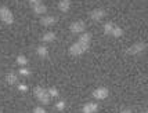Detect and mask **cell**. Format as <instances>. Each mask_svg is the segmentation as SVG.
Returning a JSON list of instances; mask_svg holds the SVG:
<instances>
[{"label":"cell","mask_w":148,"mask_h":113,"mask_svg":"<svg viewBox=\"0 0 148 113\" xmlns=\"http://www.w3.org/2000/svg\"><path fill=\"white\" fill-rule=\"evenodd\" d=\"M33 94L35 97L38 98L43 105H47V103H50V94L47 93V90L43 87H40V86H36V87L33 88Z\"/></svg>","instance_id":"obj_1"},{"label":"cell","mask_w":148,"mask_h":113,"mask_svg":"<svg viewBox=\"0 0 148 113\" xmlns=\"http://www.w3.org/2000/svg\"><path fill=\"white\" fill-rule=\"evenodd\" d=\"M87 48H89V44L82 43V42L77 40L76 43H73L71 47H69V52H71L72 55H80V54H83Z\"/></svg>","instance_id":"obj_2"},{"label":"cell","mask_w":148,"mask_h":113,"mask_svg":"<svg viewBox=\"0 0 148 113\" xmlns=\"http://www.w3.org/2000/svg\"><path fill=\"white\" fill-rule=\"evenodd\" d=\"M0 19L4 22V24H13L14 22V17H13V13L7 8V7H0Z\"/></svg>","instance_id":"obj_3"},{"label":"cell","mask_w":148,"mask_h":113,"mask_svg":"<svg viewBox=\"0 0 148 113\" xmlns=\"http://www.w3.org/2000/svg\"><path fill=\"white\" fill-rule=\"evenodd\" d=\"M145 48H147V44L144 43V42H137V43H134L132 47L127 48V54H130V55H137V54L143 52Z\"/></svg>","instance_id":"obj_4"},{"label":"cell","mask_w":148,"mask_h":113,"mask_svg":"<svg viewBox=\"0 0 148 113\" xmlns=\"http://www.w3.org/2000/svg\"><path fill=\"white\" fill-rule=\"evenodd\" d=\"M108 94H110V91L107 87H98L93 91V97L97 99H105L108 97Z\"/></svg>","instance_id":"obj_5"},{"label":"cell","mask_w":148,"mask_h":113,"mask_svg":"<svg viewBox=\"0 0 148 113\" xmlns=\"http://www.w3.org/2000/svg\"><path fill=\"white\" fill-rule=\"evenodd\" d=\"M84 28H86V24L83 21H75L69 25V29H71L72 33H80V32L84 31Z\"/></svg>","instance_id":"obj_6"},{"label":"cell","mask_w":148,"mask_h":113,"mask_svg":"<svg viewBox=\"0 0 148 113\" xmlns=\"http://www.w3.org/2000/svg\"><path fill=\"white\" fill-rule=\"evenodd\" d=\"M104 17H105V10L103 8H94L90 13V18L93 21H101Z\"/></svg>","instance_id":"obj_7"},{"label":"cell","mask_w":148,"mask_h":113,"mask_svg":"<svg viewBox=\"0 0 148 113\" xmlns=\"http://www.w3.org/2000/svg\"><path fill=\"white\" fill-rule=\"evenodd\" d=\"M56 22H57V17H54V15H46V17L40 19V24L43 26H51Z\"/></svg>","instance_id":"obj_8"},{"label":"cell","mask_w":148,"mask_h":113,"mask_svg":"<svg viewBox=\"0 0 148 113\" xmlns=\"http://www.w3.org/2000/svg\"><path fill=\"white\" fill-rule=\"evenodd\" d=\"M97 110H98V105L93 102H89L83 106V113H96Z\"/></svg>","instance_id":"obj_9"},{"label":"cell","mask_w":148,"mask_h":113,"mask_svg":"<svg viewBox=\"0 0 148 113\" xmlns=\"http://www.w3.org/2000/svg\"><path fill=\"white\" fill-rule=\"evenodd\" d=\"M6 80L8 84H17L18 83V75L14 73V72H10V73H7Z\"/></svg>","instance_id":"obj_10"},{"label":"cell","mask_w":148,"mask_h":113,"mask_svg":"<svg viewBox=\"0 0 148 113\" xmlns=\"http://www.w3.org/2000/svg\"><path fill=\"white\" fill-rule=\"evenodd\" d=\"M58 8L61 10V11H68L69 8H71V0H60V3H58Z\"/></svg>","instance_id":"obj_11"},{"label":"cell","mask_w":148,"mask_h":113,"mask_svg":"<svg viewBox=\"0 0 148 113\" xmlns=\"http://www.w3.org/2000/svg\"><path fill=\"white\" fill-rule=\"evenodd\" d=\"M32 8H33V11H35V14H45L46 11H47V7H46L43 3H40V4L32 7Z\"/></svg>","instance_id":"obj_12"},{"label":"cell","mask_w":148,"mask_h":113,"mask_svg":"<svg viewBox=\"0 0 148 113\" xmlns=\"http://www.w3.org/2000/svg\"><path fill=\"white\" fill-rule=\"evenodd\" d=\"M36 52H38V55L40 56V58H46L47 54H49V50H47L46 47H43V46H39L38 48H36Z\"/></svg>","instance_id":"obj_13"},{"label":"cell","mask_w":148,"mask_h":113,"mask_svg":"<svg viewBox=\"0 0 148 113\" xmlns=\"http://www.w3.org/2000/svg\"><path fill=\"white\" fill-rule=\"evenodd\" d=\"M54 39H56V33L54 32H46L43 35V37H42V40L43 42H53Z\"/></svg>","instance_id":"obj_14"},{"label":"cell","mask_w":148,"mask_h":113,"mask_svg":"<svg viewBox=\"0 0 148 113\" xmlns=\"http://www.w3.org/2000/svg\"><path fill=\"white\" fill-rule=\"evenodd\" d=\"M90 40H91V33H82L80 35V37H79V42H82V43H86V44H89L90 43Z\"/></svg>","instance_id":"obj_15"},{"label":"cell","mask_w":148,"mask_h":113,"mask_svg":"<svg viewBox=\"0 0 148 113\" xmlns=\"http://www.w3.org/2000/svg\"><path fill=\"white\" fill-rule=\"evenodd\" d=\"M114 28H115V25H114L112 22H107V24H104V33H105V35H111L112 31H114Z\"/></svg>","instance_id":"obj_16"},{"label":"cell","mask_w":148,"mask_h":113,"mask_svg":"<svg viewBox=\"0 0 148 113\" xmlns=\"http://www.w3.org/2000/svg\"><path fill=\"white\" fill-rule=\"evenodd\" d=\"M111 35H112L114 37H121V36H122V35H123V31H122V29H121V28H119V26H115V28H114V31H112V33H111Z\"/></svg>","instance_id":"obj_17"},{"label":"cell","mask_w":148,"mask_h":113,"mask_svg":"<svg viewBox=\"0 0 148 113\" xmlns=\"http://www.w3.org/2000/svg\"><path fill=\"white\" fill-rule=\"evenodd\" d=\"M17 63H19L21 66L26 65V63H28V59H26V56H24V55H18V56H17Z\"/></svg>","instance_id":"obj_18"},{"label":"cell","mask_w":148,"mask_h":113,"mask_svg":"<svg viewBox=\"0 0 148 113\" xmlns=\"http://www.w3.org/2000/svg\"><path fill=\"white\" fill-rule=\"evenodd\" d=\"M47 93L50 94V97H58V90L54 87H50L47 88Z\"/></svg>","instance_id":"obj_19"},{"label":"cell","mask_w":148,"mask_h":113,"mask_svg":"<svg viewBox=\"0 0 148 113\" xmlns=\"http://www.w3.org/2000/svg\"><path fill=\"white\" fill-rule=\"evenodd\" d=\"M19 75H22V76H29V75H31V70L26 69V68H21V69H19Z\"/></svg>","instance_id":"obj_20"},{"label":"cell","mask_w":148,"mask_h":113,"mask_svg":"<svg viewBox=\"0 0 148 113\" xmlns=\"http://www.w3.org/2000/svg\"><path fill=\"white\" fill-rule=\"evenodd\" d=\"M56 108H57L58 110H62V109L65 108V102H64V101H60V102H57V103H56Z\"/></svg>","instance_id":"obj_21"},{"label":"cell","mask_w":148,"mask_h":113,"mask_svg":"<svg viewBox=\"0 0 148 113\" xmlns=\"http://www.w3.org/2000/svg\"><path fill=\"white\" fill-rule=\"evenodd\" d=\"M33 113H46V110L42 106H36L33 109Z\"/></svg>","instance_id":"obj_22"},{"label":"cell","mask_w":148,"mask_h":113,"mask_svg":"<svg viewBox=\"0 0 148 113\" xmlns=\"http://www.w3.org/2000/svg\"><path fill=\"white\" fill-rule=\"evenodd\" d=\"M29 1V4L32 7H35V6H38V4H40L42 3V0H28Z\"/></svg>","instance_id":"obj_23"},{"label":"cell","mask_w":148,"mask_h":113,"mask_svg":"<svg viewBox=\"0 0 148 113\" xmlns=\"http://www.w3.org/2000/svg\"><path fill=\"white\" fill-rule=\"evenodd\" d=\"M18 88H19V90H22V91H26V90H28V87H26V86H24V84H19Z\"/></svg>","instance_id":"obj_24"},{"label":"cell","mask_w":148,"mask_h":113,"mask_svg":"<svg viewBox=\"0 0 148 113\" xmlns=\"http://www.w3.org/2000/svg\"><path fill=\"white\" fill-rule=\"evenodd\" d=\"M121 113H133V112H132V109H127V108H126V109H122Z\"/></svg>","instance_id":"obj_25"},{"label":"cell","mask_w":148,"mask_h":113,"mask_svg":"<svg viewBox=\"0 0 148 113\" xmlns=\"http://www.w3.org/2000/svg\"><path fill=\"white\" fill-rule=\"evenodd\" d=\"M0 113H1V110H0Z\"/></svg>","instance_id":"obj_26"},{"label":"cell","mask_w":148,"mask_h":113,"mask_svg":"<svg viewBox=\"0 0 148 113\" xmlns=\"http://www.w3.org/2000/svg\"><path fill=\"white\" fill-rule=\"evenodd\" d=\"M144 113H145V112H144Z\"/></svg>","instance_id":"obj_27"}]
</instances>
